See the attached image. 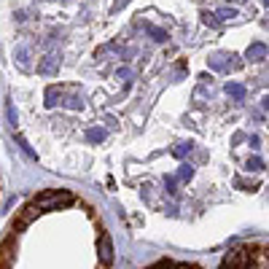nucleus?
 Wrapping results in <instances>:
<instances>
[{
	"label": "nucleus",
	"instance_id": "obj_1",
	"mask_svg": "<svg viewBox=\"0 0 269 269\" xmlns=\"http://www.w3.org/2000/svg\"><path fill=\"white\" fill-rule=\"evenodd\" d=\"M97 256H100V261L105 264V267L113 261V242H111V237H108L105 232L97 237Z\"/></svg>",
	"mask_w": 269,
	"mask_h": 269
},
{
	"label": "nucleus",
	"instance_id": "obj_2",
	"mask_svg": "<svg viewBox=\"0 0 269 269\" xmlns=\"http://www.w3.org/2000/svg\"><path fill=\"white\" fill-rule=\"evenodd\" d=\"M57 70H59V57H57V54H49V57H43L41 65H38V73H41V76H54Z\"/></svg>",
	"mask_w": 269,
	"mask_h": 269
},
{
	"label": "nucleus",
	"instance_id": "obj_3",
	"mask_svg": "<svg viewBox=\"0 0 269 269\" xmlns=\"http://www.w3.org/2000/svg\"><path fill=\"white\" fill-rule=\"evenodd\" d=\"M267 54H269L267 43H251V46H248V51H245V57L253 59V62H261V59H267Z\"/></svg>",
	"mask_w": 269,
	"mask_h": 269
},
{
	"label": "nucleus",
	"instance_id": "obj_4",
	"mask_svg": "<svg viewBox=\"0 0 269 269\" xmlns=\"http://www.w3.org/2000/svg\"><path fill=\"white\" fill-rule=\"evenodd\" d=\"M226 94L229 97H234V100H245V86H242V84H237V81H229L226 84Z\"/></svg>",
	"mask_w": 269,
	"mask_h": 269
},
{
	"label": "nucleus",
	"instance_id": "obj_5",
	"mask_svg": "<svg viewBox=\"0 0 269 269\" xmlns=\"http://www.w3.org/2000/svg\"><path fill=\"white\" fill-rule=\"evenodd\" d=\"M17 59H19V67L22 70H30V49H17Z\"/></svg>",
	"mask_w": 269,
	"mask_h": 269
},
{
	"label": "nucleus",
	"instance_id": "obj_6",
	"mask_svg": "<svg viewBox=\"0 0 269 269\" xmlns=\"http://www.w3.org/2000/svg\"><path fill=\"white\" fill-rule=\"evenodd\" d=\"M57 102H59V86H49L46 89V105L54 108Z\"/></svg>",
	"mask_w": 269,
	"mask_h": 269
},
{
	"label": "nucleus",
	"instance_id": "obj_7",
	"mask_svg": "<svg viewBox=\"0 0 269 269\" xmlns=\"http://www.w3.org/2000/svg\"><path fill=\"white\" fill-rule=\"evenodd\" d=\"M202 22H205V24H210V27H218V22H221V19H218V14L202 11Z\"/></svg>",
	"mask_w": 269,
	"mask_h": 269
},
{
	"label": "nucleus",
	"instance_id": "obj_8",
	"mask_svg": "<svg viewBox=\"0 0 269 269\" xmlns=\"http://www.w3.org/2000/svg\"><path fill=\"white\" fill-rule=\"evenodd\" d=\"M148 33L153 35V41H156V43H164V41H167V33H164V30H159V27H148Z\"/></svg>",
	"mask_w": 269,
	"mask_h": 269
},
{
	"label": "nucleus",
	"instance_id": "obj_9",
	"mask_svg": "<svg viewBox=\"0 0 269 269\" xmlns=\"http://www.w3.org/2000/svg\"><path fill=\"white\" fill-rule=\"evenodd\" d=\"M102 137H105L102 129H89V132H86V140H92V143H100Z\"/></svg>",
	"mask_w": 269,
	"mask_h": 269
},
{
	"label": "nucleus",
	"instance_id": "obj_10",
	"mask_svg": "<svg viewBox=\"0 0 269 269\" xmlns=\"http://www.w3.org/2000/svg\"><path fill=\"white\" fill-rule=\"evenodd\" d=\"M245 167H248V170H251V172H253V170L258 172V170H264V162H261V159H258V156H253V159H248V164H245Z\"/></svg>",
	"mask_w": 269,
	"mask_h": 269
},
{
	"label": "nucleus",
	"instance_id": "obj_11",
	"mask_svg": "<svg viewBox=\"0 0 269 269\" xmlns=\"http://www.w3.org/2000/svg\"><path fill=\"white\" fill-rule=\"evenodd\" d=\"M191 175H194V170H191V167H188V164H183L181 170H178V181H188V178H191Z\"/></svg>",
	"mask_w": 269,
	"mask_h": 269
},
{
	"label": "nucleus",
	"instance_id": "obj_12",
	"mask_svg": "<svg viewBox=\"0 0 269 269\" xmlns=\"http://www.w3.org/2000/svg\"><path fill=\"white\" fill-rule=\"evenodd\" d=\"M188 151H191V143H181V146H178V148H175V151H172V153H175L178 159H183V156H186Z\"/></svg>",
	"mask_w": 269,
	"mask_h": 269
},
{
	"label": "nucleus",
	"instance_id": "obj_13",
	"mask_svg": "<svg viewBox=\"0 0 269 269\" xmlns=\"http://www.w3.org/2000/svg\"><path fill=\"white\" fill-rule=\"evenodd\" d=\"M216 14H218V19H234V17H237L234 8H221V11H216Z\"/></svg>",
	"mask_w": 269,
	"mask_h": 269
},
{
	"label": "nucleus",
	"instance_id": "obj_14",
	"mask_svg": "<svg viewBox=\"0 0 269 269\" xmlns=\"http://www.w3.org/2000/svg\"><path fill=\"white\" fill-rule=\"evenodd\" d=\"M134 73L129 70V67H118V78H124V81H129V78H132Z\"/></svg>",
	"mask_w": 269,
	"mask_h": 269
},
{
	"label": "nucleus",
	"instance_id": "obj_15",
	"mask_svg": "<svg viewBox=\"0 0 269 269\" xmlns=\"http://www.w3.org/2000/svg\"><path fill=\"white\" fill-rule=\"evenodd\" d=\"M167 191H175V178H167Z\"/></svg>",
	"mask_w": 269,
	"mask_h": 269
},
{
	"label": "nucleus",
	"instance_id": "obj_16",
	"mask_svg": "<svg viewBox=\"0 0 269 269\" xmlns=\"http://www.w3.org/2000/svg\"><path fill=\"white\" fill-rule=\"evenodd\" d=\"M264 108H267V111H269V94H267V97H264Z\"/></svg>",
	"mask_w": 269,
	"mask_h": 269
},
{
	"label": "nucleus",
	"instance_id": "obj_17",
	"mask_svg": "<svg viewBox=\"0 0 269 269\" xmlns=\"http://www.w3.org/2000/svg\"><path fill=\"white\" fill-rule=\"evenodd\" d=\"M229 3H237V6H240V3H245V0H229Z\"/></svg>",
	"mask_w": 269,
	"mask_h": 269
},
{
	"label": "nucleus",
	"instance_id": "obj_18",
	"mask_svg": "<svg viewBox=\"0 0 269 269\" xmlns=\"http://www.w3.org/2000/svg\"><path fill=\"white\" fill-rule=\"evenodd\" d=\"M264 6H267V8H269V0H264Z\"/></svg>",
	"mask_w": 269,
	"mask_h": 269
}]
</instances>
